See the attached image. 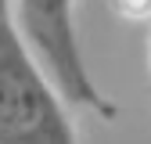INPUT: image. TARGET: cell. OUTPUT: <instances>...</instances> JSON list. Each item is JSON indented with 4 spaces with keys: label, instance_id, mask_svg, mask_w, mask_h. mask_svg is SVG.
Segmentation results:
<instances>
[{
    "label": "cell",
    "instance_id": "obj_1",
    "mask_svg": "<svg viewBox=\"0 0 151 144\" xmlns=\"http://www.w3.org/2000/svg\"><path fill=\"white\" fill-rule=\"evenodd\" d=\"M0 140H72V130L14 40L7 0H0Z\"/></svg>",
    "mask_w": 151,
    "mask_h": 144
},
{
    "label": "cell",
    "instance_id": "obj_2",
    "mask_svg": "<svg viewBox=\"0 0 151 144\" xmlns=\"http://www.w3.org/2000/svg\"><path fill=\"white\" fill-rule=\"evenodd\" d=\"M22 11H25V25L32 32V40L40 43L43 54L54 61V72H58L65 94L76 97V101L93 104L104 115H111V104L97 97V90L90 86L86 72L79 65L72 25H68V0H22Z\"/></svg>",
    "mask_w": 151,
    "mask_h": 144
},
{
    "label": "cell",
    "instance_id": "obj_3",
    "mask_svg": "<svg viewBox=\"0 0 151 144\" xmlns=\"http://www.w3.org/2000/svg\"><path fill=\"white\" fill-rule=\"evenodd\" d=\"M122 18H151V0H111Z\"/></svg>",
    "mask_w": 151,
    "mask_h": 144
},
{
    "label": "cell",
    "instance_id": "obj_4",
    "mask_svg": "<svg viewBox=\"0 0 151 144\" xmlns=\"http://www.w3.org/2000/svg\"><path fill=\"white\" fill-rule=\"evenodd\" d=\"M147 68H151V58H147Z\"/></svg>",
    "mask_w": 151,
    "mask_h": 144
}]
</instances>
